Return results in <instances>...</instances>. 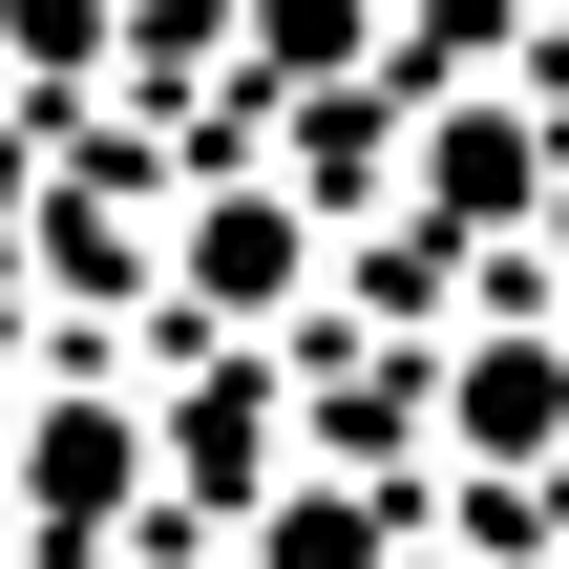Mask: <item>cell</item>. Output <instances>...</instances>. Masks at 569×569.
Segmentation results:
<instances>
[{"mask_svg": "<svg viewBox=\"0 0 569 569\" xmlns=\"http://www.w3.org/2000/svg\"><path fill=\"white\" fill-rule=\"evenodd\" d=\"M528 211H549V127H528V106H443V127H422V253L528 232Z\"/></svg>", "mask_w": 569, "mask_h": 569, "instance_id": "277c9868", "label": "cell"}, {"mask_svg": "<svg viewBox=\"0 0 569 569\" xmlns=\"http://www.w3.org/2000/svg\"><path fill=\"white\" fill-rule=\"evenodd\" d=\"M253 569H380V507H338V486H274V507H253Z\"/></svg>", "mask_w": 569, "mask_h": 569, "instance_id": "ba28073f", "label": "cell"}, {"mask_svg": "<svg viewBox=\"0 0 569 569\" xmlns=\"http://www.w3.org/2000/svg\"><path fill=\"white\" fill-rule=\"evenodd\" d=\"M528 21H569V0H528Z\"/></svg>", "mask_w": 569, "mask_h": 569, "instance_id": "30bf717a", "label": "cell"}, {"mask_svg": "<svg viewBox=\"0 0 569 569\" xmlns=\"http://www.w3.org/2000/svg\"><path fill=\"white\" fill-rule=\"evenodd\" d=\"M274 443H296V401H274L253 359H211V380H190V401L148 422V465H169L190 507H274Z\"/></svg>", "mask_w": 569, "mask_h": 569, "instance_id": "5b68a950", "label": "cell"}, {"mask_svg": "<svg viewBox=\"0 0 569 569\" xmlns=\"http://www.w3.org/2000/svg\"><path fill=\"white\" fill-rule=\"evenodd\" d=\"M127 507H148V422H127V401H42V422H21V528H42V549H106Z\"/></svg>", "mask_w": 569, "mask_h": 569, "instance_id": "7a4b0ae2", "label": "cell"}, {"mask_svg": "<svg viewBox=\"0 0 569 569\" xmlns=\"http://www.w3.org/2000/svg\"><path fill=\"white\" fill-rule=\"evenodd\" d=\"M106 42H127V0H0V63L21 84H106Z\"/></svg>", "mask_w": 569, "mask_h": 569, "instance_id": "52a82bcc", "label": "cell"}, {"mask_svg": "<svg viewBox=\"0 0 569 569\" xmlns=\"http://www.w3.org/2000/svg\"><path fill=\"white\" fill-rule=\"evenodd\" d=\"M169 296H190L211 338L296 317V296H317V190H296V169H211V190L169 211Z\"/></svg>", "mask_w": 569, "mask_h": 569, "instance_id": "6da1fadb", "label": "cell"}, {"mask_svg": "<svg viewBox=\"0 0 569 569\" xmlns=\"http://www.w3.org/2000/svg\"><path fill=\"white\" fill-rule=\"evenodd\" d=\"M443 443H465V465H549L569 443V338L549 317H486V338L443 359Z\"/></svg>", "mask_w": 569, "mask_h": 569, "instance_id": "3957f363", "label": "cell"}, {"mask_svg": "<svg viewBox=\"0 0 569 569\" xmlns=\"http://www.w3.org/2000/svg\"><path fill=\"white\" fill-rule=\"evenodd\" d=\"M0 232H21V127H0Z\"/></svg>", "mask_w": 569, "mask_h": 569, "instance_id": "9c48e42d", "label": "cell"}, {"mask_svg": "<svg viewBox=\"0 0 569 569\" xmlns=\"http://www.w3.org/2000/svg\"><path fill=\"white\" fill-rule=\"evenodd\" d=\"M232 21H253V84H296V106L380 63V0H232Z\"/></svg>", "mask_w": 569, "mask_h": 569, "instance_id": "8992f818", "label": "cell"}]
</instances>
